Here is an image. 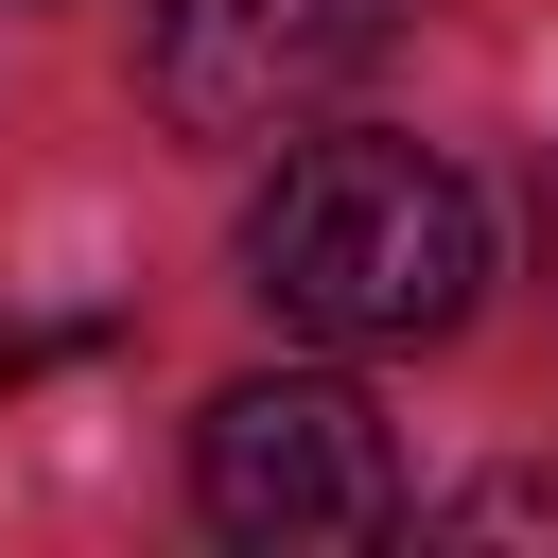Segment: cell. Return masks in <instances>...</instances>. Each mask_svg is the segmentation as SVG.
I'll use <instances>...</instances> for the list:
<instances>
[{"instance_id":"cell-1","label":"cell","mask_w":558,"mask_h":558,"mask_svg":"<svg viewBox=\"0 0 558 558\" xmlns=\"http://www.w3.org/2000/svg\"><path fill=\"white\" fill-rule=\"evenodd\" d=\"M488 279V209L418 140H296L244 209V296L314 349H436Z\"/></svg>"},{"instance_id":"cell-3","label":"cell","mask_w":558,"mask_h":558,"mask_svg":"<svg viewBox=\"0 0 558 558\" xmlns=\"http://www.w3.org/2000/svg\"><path fill=\"white\" fill-rule=\"evenodd\" d=\"M401 17H418V0H174V17H157V105H174L192 140H279V122H314L349 70H384Z\"/></svg>"},{"instance_id":"cell-4","label":"cell","mask_w":558,"mask_h":558,"mask_svg":"<svg viewBox=\"0 0 558 558\" xmlns=\"http://www.w3.org/2000/svg\"><path fill=\"white\" fill-rule=\"evenodd\" d=\"M541 523H558V488H541V471H506V488H453V506H436V541H541Z\"/></svg>"},{"instance_id":"cell-2","label":"cell","mask_w":558,"mask_h":558,"mask_svg":"<svg viewBox=\"0 0 558 558\" xmlns=\"http://www.w3.org/2000/svg\"><path fill=\"white\" fill-rule=\"evenodd\" d=\"M192 506L227 541H384L401 523V436L349 366H279V384H227L192 418Z\"/></svg>"}]
</instances>
